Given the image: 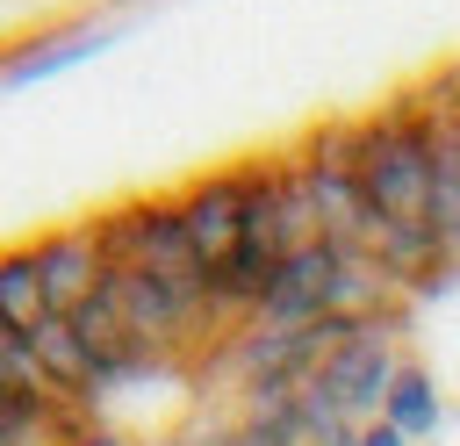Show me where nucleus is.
<instances>
[{"instance_id":"1","label":"nucleus","mask_w":460,"mask_h":446,"mask_svg":"<svg viewBox=\"0 0 460 446\" xmlns=\"http://www.w3.org/2000/svg\"><path fill=\"white\" fill-rule=\"evenodd\" d=\"M359 187H367L381 223H424L431 216L438 151H431V129L410 115V101L359 122Z\"/></svg>"},{"instance_id":"2","label":"nucleus","mask_w":460,"mask_h":446,"mask_svg":"<svg viewBox=\"0 0 460 446\" xmlns=\"http://www.w3.org/2000/svg\"><path fill=\"white\" fill-rule=\"evenodd\" d=\"M93 230H101L108 266L151 273V281L172 288L180 302H208V266L194 259V245H187L172 201H129V209H115V216H101Z\"/></svg>"},{"instance_id":"3","label":"nucleus","mask_w":460,"mask_h":446,"mask_svg":"<svg viewBox=\"0 0 460 446\" xmlns=\"http://www.w3.org/2000/svg\"><path fill=\"white\" fill-rule=\"evenodd\" d=\"M395 367H402V352H395L388 324H359V331H352V338H345V345L316 367L309 396H316V403H331L338 417L367 424V417H381V396H388Z\"/></svg>"},{"instance_id":"4","label":"nucleus","mask_w":460,"mask_h":446,"mask_svg":"<svg viewBox=\"0 0 460 446\" xmlns=\"http://www.w3.org/2000/svg\"><path fill=\"white\" fill-rule=\"evenodd\" d=\"M244 201H252V173H208V180H194L172 209H180V230H187V245H194V259L216 273L230 252H237V237H244Z\"/></svg>"},{"instance_id":"5","label":"nucleus","mask_w":460,"mask_h":446,"mask_svg":"<svg viewBox=\"0 0 460 446\" xmlns=\"http://www.w3.org/2000/svg\"><path fill=\"white\" fill-rule=\"evenodd\" d=\"M29 252H36V273H43L50 317L86 309V302L101 295V281H108V252H101V230H93V223H86V230H50V237L29 245Z\"/></svg>"},{"instance_id":"6","label":"nucleus","mask_w":460,"mask_h":446,"mask_svg":"<svg viewBox=\"0 0 460 446\" xmlns=\"http://www.w3.org/2000/svg\"><path fill=\"white\" fill-rule=\"evenodd\" d=\"M331 288H338V245H309V252H288L266 302L252 309L259 324H316L331 317Z\"/></svg>"},{"instance_id":"7","label":"nucleus","mask_w":460,"mask_h":446,"mask_svg":"<svg viewBox=\"0 0 460 446\" xmlns=\"http://www.w3.org/2000/svg\"><path fill=\"white\" fill-rule=\"evenodd\" d=\"M29 360H36V374H43V388L50 396H65V403H93L108 381H101V367H93V352L79 345V331H72V317H43L29 338Z\"/></svg>"},{"instance_id":"8","label":"nucleus","mask_w":460,"mask_h":446,"mask_svg":"<svg viewBox=\"0 0 460 446\" xmlns=\"http://www.w3.org/2000/svg\"><path fill=\"white\" fill-rule=\"evenodd\" d=\"M367 259H374V266H381L395 288H431V281L453 266L431 223H374V237H367Z\"/></svg>"},{"instance_id":"9","label":"nucleus","mask_w":460,"mask_h":446,"mask_svg":"<svg viewBox=\"0 0 460 446\" xmlns=\"http://www.w3.org/2000/svg\"><path fill=\"white\" fill-rule=\"evenodd\" d=\"M43 317H50V295H43L36 252H0V331L29 338Z\"/></svg>"},{"instance_id":"10","label":"nucleus","mask_w":460,"mask_h":446,"mask_svg":"<svg viewBox=\"0 0 460 446\" xmlns=\"http://www.w3.org/2000/svg\"><path fill=\"white\" fill-rule=\"evenodd\" d=\"M381 424H395L402 439H424V432L438 424V388H431V374H424L417 360L395 367V381H388V396H381Z\"/></svg>"},{"instance_id":"11","label":"nucleus","mask_w":460,"mask_h":446,"mask_svg":"<svg viewBox=\"0 0 460 446\" xmlns=\"http://www.w3.org/2000/svg\"><path fill=\"white\" fill-rule=\"evenodd\" d=\"M93 43H101V36H86V29H65V36H43V43L29 50V58H14V65H7V79H14V86H22V79H43V72H58V65H72V58H86Z\"/></svg>"},{"instance_id":"12","label":"nucleus","mask_w":460,"mask_h":446,"mask_svg":"<svg viewBox=\"0 0 460 446\" xmlns=\"http://www.w3.org/2000/svg\"><path fill=\"white\" fill-rule=\"evenodd\" d=\"M359 446H410V439H402L395 424H381V417H367V424H359Z\"/></svg>"},{"instance_id":"13","label":"nucleus","mask_w":460,"mask_h":446,"mask_svg":"<svg viewBox=\"0 0 460 446\" xmlns=\"http://www.w3.org/2000/svg\"><path fill=\"white\" fill-rule=\"evenodd\" d=\"M216 446H266V439H252V432H237V424H230V432H223Z\"/></svg>"},{"instance_id":"14","label":"nucleus","mask_w":460,"mask_h":446,"mask_svg":"<svg viewBox=\"0 0 460 446\" xmlns=\"http://www.w3.org/2000/svg\"><path fill=\"white\" fill-rule=\"evenodd\" d=\"M72 446H122V439H115V432H79Z\"/></svg>"}]
</instances>
